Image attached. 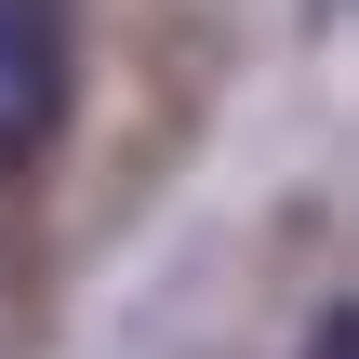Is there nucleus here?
I'll return each instance as SVG.
<instances>
[{
	"mask_svg": "<svg viewBox=\"0 0 359 359\" xmlns=\"http://www.w3.org/2000/svg\"><path fill=\"white\" fill-rule=\"evenodd\" d=\"M306 359H359V320H346V306H320V320H306Z\"/></svg>",
	"mask_w": 359,
	"mask_h": 359,
	"instance_id": "obj_2",
	"label": "nucleus"
},
{
	"mask_svg": "<svg viewBox=\"0 0 359 359\" xmlns=\"http://www.w3.org/2000/svg\"><path fill=\"white\" fill-rule=\"evenodd\" d=\"M67 93H80L67 0H0V160H40L67 133Z\"/></svg>",
	"mask_w": 359,
	"mask_h": 359,
	"instance_id": "obj_1",
	"label": "nucleus"
}]
</instances>
